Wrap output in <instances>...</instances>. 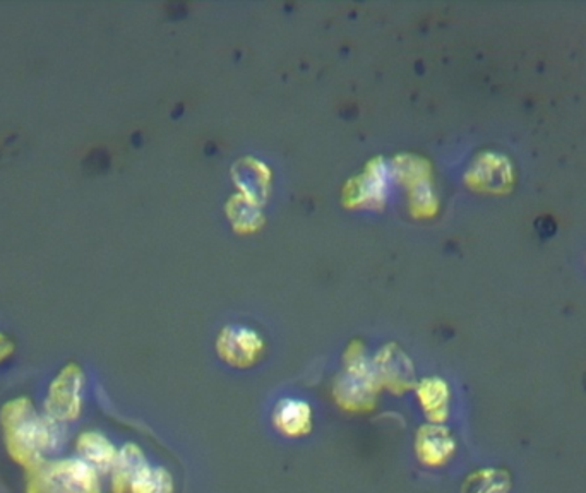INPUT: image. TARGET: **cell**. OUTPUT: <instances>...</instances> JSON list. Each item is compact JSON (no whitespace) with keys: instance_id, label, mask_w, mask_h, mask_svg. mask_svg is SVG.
I'll return each instance as SVG.
<instances>
[{"instance_id":"1","label":"cell","mask_w":586,"mask_h":493,"mask_svg":"<svg viewBox=\"0 0 586 493\" xmlns=\"http://www.w3.org/2000/svg\"><path fill=\"white\" fill-rule=\"evenodd\" d=\"M0 426L9 458L26 471L35 470L45 456L56 453L64 444V423L36 411L32 399L16 398L0 410Z\"/></svg>"},{"instance_id":"2","label":"cell","mask_w":586,"mask_h":493,"mask_svg":"<svg viewBox=\"0 0 586 493\" xmlns=\"http://www.w3.org/2000/svg\"><path fill=\"white\" fill-rule=\"evenodd\" d=\"M26 493H101L98 471L81 458L41 462L28 471Z\"/></svg>"},{"instance_id":"3","label":"cell","mask_w":586,"mask_h":493,"mask_svg":"<svg viewBox=\"0 0 586 493\" xmlns=\"http://www.w3.org/2000/svg\"><path fill=\"white\" fill-rule=\"evenodd\" d=\"M83 384V370L76 363L65 365L48 387L45 414L60 423L74 422L81 414Z\"/></svg>"},{"instance_id":"4","label":"cell","mask_w":586,"mask_h":493,"mask_svg":"<svg viewBox=\"0 0 586 493\" xmlns=\"http://www.w3.org/2000/svg\"><path fill=\"white\" fill-rule=\"evenodd\" d=\"M417 453L420 461L429 466L446 465L455 453V441L443 426H426L417 437Z\"/></svg>"},{"instance_id":"5","label":"cell","mask_w":586,"mask_h":493,"mask_svg":"<svg viewBox=\"0 0 586 493\" xmlns=\"http://www.w3.org/2000/svg\"><path fill=\"white\" fill-rule=\"evenodd\" d=\"M144 454L134 444H128L117 453L116 462L112 466L113 493H128L132 482L148 468Z\"/></svg>"},{"instance_id":"6","label":"cell","mask_w":586,"mask_h":493,"mask_svg":"<svg viewBox=\"0 0 586 493\" xmlns=\"http://www.w3.org/2000/svg\"><path fill=\"white\" fill-rule=\"evenodd\" d=\"M77 454L83 461L88 462L96 471L107 473L112 470L119 450L113 447L112 442L98 432H84L77 437Z\"/></svg>"},{"instance_id":"7","label":"cell","mask_w":586,"mask_h":493,"mask_svg":"<svg viewBox=\"0 0 586 493\" xmlns=\"http://www.w3.org/2000/svg\"><path fill=\"white\" fill-rule=\"evenodd\" d=\"M311 410L299 401H284L276 408L275 426L288 437H300L311 430Z\"/></svg>"},{"instance_id":"8","label":"cell","mask_w":586,"mask_h":493,"mask_svg":"<svg viewBox=\"0 0 586 493\" xmlns=\"http://www.w3.org/2000/svg\"><path fill=\"white\" fill-rule=\"evenodd\" d=\"M510 474L504 470H480L470 474L463 485V493H507Z\"/></svg>"},{"instance_id":"9","label":"cell","mask_w":586,"mask_h":493,"mask_svg":"<svg viewBox=\"0 0 586 493\" xmlns=\"http://www.w3.org/2000/svg\"><path fill=\"white\" fill-rule=\"evenodd\" d=\"M172 477L164 468H146L132 482L131 493H172Z\"/></svg>"},{"instance_id":"10","label":"cell","mask_w":586,"mask_h":493,"mask_svg":"<svg viewBox=\"0 0 586 493\" xmlns=\"http://www.w3.org/2000/svg\"><path fill=\"white\" fill-rule=\"evenodd\" d=\"M12 353H14V342L4 333H0V363L9 359Z\"/></svg>"}]
</instances>
